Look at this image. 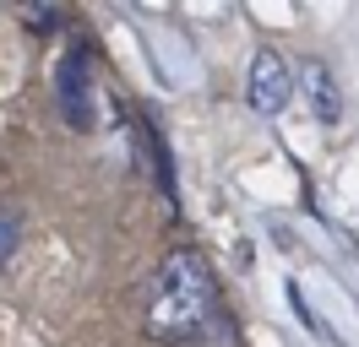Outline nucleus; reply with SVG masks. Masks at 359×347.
<instances>
[{"mask_svg":"<svg viewBox=\"0 0 359 347\" xmlns=\"http://www.w3.org/2000/svg\"><path fill=\"white\" fill-rule=\"evenodd\" d=\"M218 293H212V271L202 266V255L175 250V255L158 266L153 282V304H147V337L153 342H196L207 325H212Z\"/></svg>","mask_w":359,"mask_h":347,"instance_id":"nucleus-1","label":"nucleus"},{"mask_svg":"<svg viewBox=\"0 0 359 347\" xmlns=\"http://www.w3.org/2000/svg\"><path fill=\"white\" fill-rule=\"evenodd\" d=\"M22 22H33V27H55V11H44V6L33 11V6H27V11H22Z\"/></svg>","mask_w":359,"mask_h":347,"instance_id":"nucleus-6","label":"nucleus"},{"mask_svg":"<svg viewBox=\"0 0 359 347\" xmlns=\"http://www.w3.org/2000/svg\"><path fill=\"white\" fill-rule=\"evenodd\" d=\"M299 87H305V98H311L316 120H321V125H337V114H343V104H337L332 71H327L321 60H305V65H299Z\"/></svg>","mask_w":359,"mask_h":347,"instance_id":"nucleus-4","label":"nucleus"},{"mask_svg":"<svg viewBox=\"0 0 359 347\" xmlns=\"http://www.w3.org/2000/svg\"><path fill=\"white\" fill-rule=\"evenodd\" d=\"M294 98V71L278 49H256L250 55V71H245V104L256 114H283Z\"/></svg>","mask_w":359,"mask_h":347,"instance_id":"nucleus-2","label":"nucleus"},{"mask_svg":"<svg viewBox=\"0 0 359 347\" xmlns=\"http://www.w3.org/2000/svg\"><path fill=\"white\" fill-rule=\"evenodd\" d=\"M11 250H17V217L0 212V266L11 260Z\"/></svg>","mask_w":359,"mask_h":347,"instance_id":"nucleus-5","label":"nucleus"},{"mask_svg":"<svg viewBox=\"0 0 359 347\" xmlns=\"http://www.w3.org/2000/svg\"><path fill=\"white\" fill-rule=\"evenodd\" d=\"M55 104H60V120L71 130L93 125V76H88V55L82 49H66V60L55 65Z\"/></svg>","mask_w":359,"mask_h":347,"instance_id":"nucleus-3","label":"nucleus"}]
</instances>
